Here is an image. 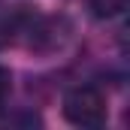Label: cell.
Listing matches in <instances>:
<instances>
[{
	"mask_svg": "<svg viewBox=\"0 0 130 130\" xmlns=\"http://www.w3.org/2000/svg\"><path fill=\"white\" fill-rule=\"evenodd\" d=\"M85 3H88L91 15H97V18H115L127 9V0H85Z\"/></svg>",
	"mask_w": 130,
	"mask_h": 130,
	"instance_id": "7a4b0ae2",
	"label": "cell"
},
{
	"mask_svg": "<svg viewBox=\"0 0 130 130\" xmlns=\"http://www.w3.org/2000/svg\"><path fill=\"white\" fill-rule=\"evenodd\" d=\"M109 106L103 91L94 85H76L64 94V118L76 127H103Z\"/></svg>",
	"mask_w": 130,
	"mask_h": 130,
	"instance_id": "6da1fadb",
	"label": "cell"
},
{
	"mask_svg": "<svg viewBox=\"0 0 130 130\" xmlns=\"http://www.w3.org/2000/svg\"><path fill=\"white\" fill-rule=\"evenodd\" d=\"M9 91H12V73L0 64V103L6 100V94H9Z\"/></svg>",
	"mask_w": 130,
	"mask_h": 130,
	"instance_id": "3957f363",
	"label": "cell"
}]
</instances>
